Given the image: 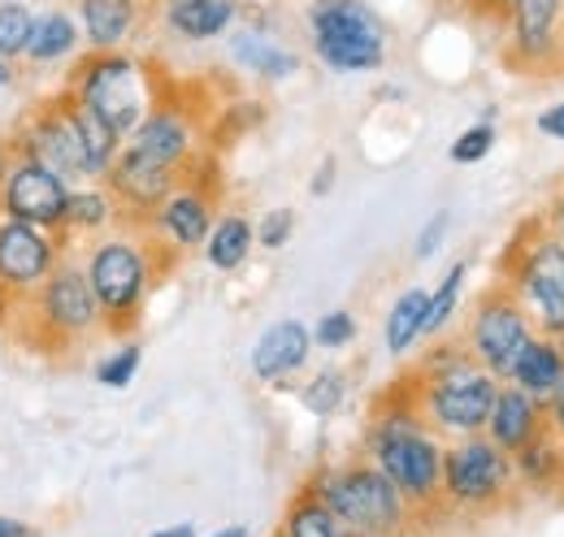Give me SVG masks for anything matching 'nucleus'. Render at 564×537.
<instances>
[{"mask_svg":"<svg viewBox=\"0 0 564 537\" xmlns=\"http://www.w3.org/2000/svg\"><path fill=\"white\" fill-rule=\"evenodd\" d=\"M87 53H118L135 40L143 22V0H74Z\"/></svg>","mask_w":564,"mask_h":537,"instance_id":"nucleus-18","label":"nucleus"},{"mask_svg":"<svg viewBox=\"0 0 564 537\" xmlns=\"http://www.w3.org/2000/svg\"><path fill=\"white\" fill-rule=\"evenodd\" d=\"M356 317L348 308H330V313H322L317 317V326H313V347H322V351H344V347H352L356 342Z\"/></svg>","mask_w":564,"mask_h":537,"instance_id":"nucleus-35","label":"nucleus"},{"mask_svg":"<svg viewBox=\"0 0 564 537\" xmlns=\"http://www.w3.org/2000/svg\"><path fill=\"white\" fill-rule=\"evenodd\" d=\"M140 364H143V347L135 338H118L91 369V377L105 386V391H127L135 377H140Z\"/></svg>","mask_w":564,"mask_h":537,"instance_id":"nucleus-31","label":"nucleus"},{"mask_svg":"<svg viewBox=\"0 0 564 537\" xmlns=\"http://www.w3.org/2000/svg\"><path fill=\"white\" fill-rule=\"evenodd\" d=\"M534 335H539V330H534L530 313L521 308V299H517L508 286H491V291L478 299L474 317H469L465 347H469V355H474L482 369H491L499 382H508L512 360L521 355V347Z\"/></svg>","mask_w":564,"mask_h":537,"instance_id":"nucleus-11","label":"nucleus"},{"mask_svg":"<svg viewBox=\"0 0 564 537\" xmlns=\"http://www.w3.org/2000/svg\"><path fill=\"white\" fill-rule=\"evenodd\" d=\"M512 265L530 268L534 277H543L547 286H556V291L564 295V243L552 234V230H539L530 243H517Z\"/></svg>","mask_w":564,"mask_h":537,"instance_id":"nucleus-29","label":"nucleus"},{"mask_svg":"<svg viewBox=\"0 0 564 537\" xmlns=\"http://www.w3.org/2000/svg\"><path fill=\"white\" fill-rule=\"evenodd\" d=\"M196 169H200V165H196ZM196 169L170 191V200L161 204V208L152 212V221L143 226V230H148L165 252H174V256L200 252L205 239H209L213 221H217V191L205 183V174H196Z\"/></svg>","mask_w":564,"mask_h":537,"instance_id":"nucleus-12","label":"nucleus"},{"mask_svg":"<svg viewBox=\"0 0 564 537\" xmlns=\"http://www.w3.org/2000/svg\"><path fill=\"white\" fill-rule=\"evenodd\" d=\"M13 152L26 156V161H40L48 165L53 174H62L70 187L78 183H96L91 178V165H87V152H83V139H78V127H74L70 113V96L57 91L53 100H40L13 131Z\"/></svg>","mask_w":564,"mask_h":537,"instance_id":"nucleus-10","label":"nucleus"},{"mask_svg":"<svg viewBox=\"0 0 564 537\" xmlns=\"http://www.w3.org/2000/svg\"><path fill=\"white\" fill-rule=\"evenodd\" d=\"M66 204H70V183L62 174H53L40 161L13 156L4 183H0V212L40 230H62L66 221Z\"/></svg>","mask_w":564,"mask_h":537,"instance_id":"nucleus-13","label":"nucleus"},{"mask_svg":"<svg viewBox=\"0 0 564 537\" xmlns=\"http://www.w3.org/2000/svg\"><path fill=\"white\" fill-rule=\"evenodd\" d=\"M22 313V338L35 342L40 351L53 347H78L87 338L105 335V313L100 299L87 282V268L78 256H62V265L44 277V286L18 304Z\"/></svg>","mask_w":564,"mask_h":537,"instance_id":"nucleus-6","label":"nucleus"},{"mask_svg":"<svg viewBox=\"0 0 564 537\" xmlns=\"http://www.w3.org/2000/svg\"><path fill=\"white\" fill-rule=\"evenodd\" d=\"M170 256L174 252H165L140 226H118V230L91 239V248L83 252V268L100 299L105 335L122 338L127 330L140 326L143 304H148L161 268H170Z\"/></svg>","mask_w":564,"mask_h":537,"instance_id":"nucleus-1","label":"nucleus"},{"mask_svg":"<svg viewBox=\"0 0 564 537\" xmlns=\"http://www.w3.org/2000/svg\"><path fill=\"white\" fill-rule=\"evenodd\" d=\"M564 377V342L552 335H534L525 347H521V355L512 360V373H508V382L512 386H521L525 395H534V399H552V391L561 386Z\"/></svg>","mask_w":564,"mask_h":537,"instance_id":"nucleus-24","label":"nucleus"},{"mask_svg":"<svg viewBox=\"0 0 564 537\" xmlns=\"http://www.w3.org/2000/svg\"><path fill=\"white\" fill-rule=\"evenodd\" d=\"M66 252H70V239L62 230H40V226H26L0 212V308L4 317H13L18 304L44 286V277L62 265Z\"/></svg>","mask_w":564,"mask_h":537,"instance_id":"nucleus-9","label":"nucleus"},{"mask_svg":"<svg viewBox=\"0 0 564 537\" xmlns=\"http://www.w3.org/2000/svg\"><path fill=\"white\" fill-rule=\"evenodd\" d=\"M78 48H83V26H78L74 9L48 4V9H35V26H31V44H26L22 66L53 69L78 57Z\"/></svg>","mask_w":564,"mask_h":537,"instance_id":"nucleus-21","label":"nucleus"},{"mask_svg":"<svg viewBox=\"0 0 564 537\" xmlns=\"http://www.w3.org/2000/svg\"><path fill=\"white\" fill-rule=\"evenodd\" d=\"M547 230L564 243V191L552 196V208H547Z\"/></svg>","mask_w":564,"mask_h":537,"instance_id":"nucleus-42","label":"nucleus"},{"mask_svg":"<svg viewBox=\"0 0 564 537\" xmlns=\"http://www.w3.org/2000/svg\"><path fill=\"white\" fill-rule=\"evenodd\" d=\"M226 40H230V62L243 66L248 74H257V78H265V83H286L300 69V57L274 40V31L235 26Z\"/></svg>","mask_w":564,"mask_h":537,"instance_id":"nucleus-22","label":"nucleus"},{"mask_svg":"<svg viewBox=\"0 0 564 537\" xmlns=\"http://www.w3.org/2000/svg\"><path fill=\"white\" fill-rule=\"evenodd\" d=\"M335 183H339V161H335V156H322V165L313 169V183H308V191L322 200V196H330V191H335Z\"/></svg>","mask_w":564,"mask_h":537,"instance_id":"nucleus-38","label":"nucleus"},{"mask_svg":"<svg viewBox=\"0 0 564 537\" xmlns=\"http://www.w3.org/2000/svg\"><path fill=\"white\" fill-rule=\"evenodd\" d=\"M447 226H452V217H447V212H434L422 230H417V243H413V256H417V261H430V256L443 248Z\"/></svg>","mask_w":564,"mask_h":537,"instance_id":"nucleus-37","label":"nucleus"},{"mask_svg":"<svg viewBox=\"0 0 564 537\" xmlns=\"http://www.w3.org/2000/svg\"><path fill=\"white\" fill-rule=\"evenodd\" d=\"M469 4H474L482 18H503V13L512 9V0H469Z\"/></svg>","mask_w":564,"mask_h":537,"instance_id":"nucleus-43","label":"nucleus"},{"mask_svg":"<svg viewBox=\"0 0 564 537\" xmlns=\"http://www.w3.org/2000/svg\"><path fill=\"white\" fill-rule=\"evenodd\" d=\"M0 537H31V529L22 520H13V516H0Z\"/></svg>","mask_w":564,"mask_h":537,"instance_id":"nucleus-44","label":"nucleus"},{"mask_svg":"<svg viewBox=\"0 0 564 537\" xmlns=\"http://www.w3.org/2000/svg\"><path fill=\"white\" fill-rule=\"evenodd\" d=\"M308 355H313V330H308L304 321H295V317H282V321L265 326V330L257 335L248 364H252V377H257V382L282 386L286 377L304 373Z\"/></svg>","mask_w":564,"mask_h":537,"instance_id":"nucleus-17","label":"nucleus"},{"mask_svg":"<svg viewBox=\"0 0 564 537\" xmlns=\"http://www.w3.org/2000/svg\"><path fill=\"white\" fill-rule=\"evenodd\" d=\"M295 234V208H270L261 221H257V248L265 252H282Z\"/></svg>","mask_w":564,"mask_h":537,"instance_id":"nucleus-36","label":"nucleus"},{"mask_svg":"<svg viewBox=\"0 0 564 537\" xmlns=\"http://www.w3.org/2000/svg\"><path fill=\"white\" fill-rule=\"evenodd\" d=\"M348 399V373L344 369H317L304 386H300V403L308 416H335Z\"/></svg>","mask_w":564,"mask_h":537,"instance_id":"nucleus-32","label":"nucleus"},{"mask_svg":"<svg viewBox=\"0 0 564 537\" xmlns=\"http://www.w3.org/2000/svg\"><path fill=\"white\" fill-rule=\"evenodd\" d=\"M22 62H9V57H0V91H13L18 83H22Z\"/></svg>","mask_w":564,"mask_h":537,"instance_id":"nucleus-41","label":"nucleus"},{"mask_svg":"<svg viewBox=\"0 0 564 537\" xmlns=\"http://www.w3.org/2000/svg\"><path fill=\"white\" fill-rule=\"evenodd\" d=\"M66 91H70L74 100H83L91 113H100L122 139L161 105L156 69L148 66L143 57H135L131 48L83 53L74 62L70 78H66Z\"/></svg>","mask_w":564,"mask_h":537,"instance_id":"nucleus-4","label":"nucleus"},{"mask_svg":"<svg viewBox=\"0 0 564 537\" xmlns=\"http://www.w3.org/2000/svg\"><path fill=\"white\" fill-rule=\"evenodd\" d=\"M543 407H547V425L564 438V377H561V386L552 391V399L543 403Z\"/></svg>","mask_w":564,"mask_h":537,"instance_id":"nucleus-40","label":"nucleus"},{"mask_svg":"<svg viewBox=\"0 0 564 537\" xmlns=\"http://www.w3.org/2000/svg\"><path fill=\"white\" fill-rule=\"evenodd\" d=\"M148 537H196V529L192 525H170V529H156V534Z\"/></svg>","mask_w":564,"mask_h":537,"instance_id":"nucleus-46","label":"nucleus"},{"mask_svg":"<svg viewBox=\"0 0 564 537\" xmlns=\"http://www.w3.org/2000/svg\"><path fill=\"white\" fill-rule=\"evenodd\" d=\"M425 308H430V291L425 286H409L395 295L387 326H382V342L391 355H409L425 338Z\"/></svg>","mask_w":564,"mask_h":537,"instance_id":"nucleus-27","label":"nucleus"},{"mask_svg":"<svg viewBox=\"0 0 564 537\" xmlns=\"http://www.w3.org/2000/svg\"><path fill=\"white\" fill-rule=\"evenodd\" d=\"M13 156H18V152H13V143H9V139H0V183H4L9 165H13Z\"/></svg>","mask_w":564,"mask_h":537,"instance_id":"nucleus-45","label":"nucleus"},{"mask_svg":"<svg viewBox=\"0 0 564 537\" xmlns=\"http://www.w3.org/2000/svg\"><path fill=\"white\" fill-rule=\"evenodd\" d=\"M243 0H165L161 26L183 44H213L239 26Z\"/></svg>","mask_w":564,"mask_h":537,"instance_id":"nucleus-19","label":"nucleus"},{"mask_svg":"<svg viewBox=\"0 0 564 537\" xmlns=\"http://www.w3.org/2000/svg\"><path fill=\"white\" fill-rule=\"evenodd\" d=\"M252 248H257V226L243 212H217L200 252H205L209 268H217V273H239L248 265Z\"/></svg>","mask_w":564,"mask_h":537,"instance_id":"nucleus-25","label":"nucleus"},{"mask_svg":"<svg viewBox=\"0 0 564 537\" xmlns=\"http://www.w3.org/2000/svg\"><path fill=\"white\" fill-rule=\"evenodd\" d=\"M547 425V407L543 399H534V395H525L521 386H512V382H503L499 386V395H495V407L491 416H487V438H491L499 451H521L539 429Z\"/></svg>","mask_w":564,"mask_h":537,"instance_id":"nucleus-20","label":"nucleus"},{"mask_svg":"<svg viewBox=\"0 0 564 537\" xmlns=\"http://www.w3.org/2000/svg\"><path fill=\"white\" fill-rule=\"evenodd\" d=\"M31 26H35V9L26 0H0V57L22 62L31 44Z\"/></svg>","mask_w":564,"mask_h":537,"instance_id":"nucleus-33","label":"nucleus"},{"mask_svg":"<svg viewBox=\"0 0 564 537\" xmlns=\"http://www.w3.org/2000/svg\"><path fill=\"white\" fill-rule=\"evenodd\" d=\"M534 127H539V134H547V139H561V143H564V100L547 105V109L534 118Z\"/></svg>","mask_w":564,"mask_h":537,"instance_id":"nucleus-39","label":"nucleus"},{"mask_svg":"<svg viewBox=\"0 0 564 537\" xmlns=\"http://www.w3.org/2000/svg\"><path fill=\"white\" fill-rule=\"evenodd\" d=\"M495 122H474V127H465V131L452 139V147H447V156H452V165H478V161H487L495 152Z\"/></svg>","mask_w":564,"mask_h":537,"instance_id":"nucleus-34","label":"nucleus"},{"mask_svg":"<svg viewBox=\"0 0 564 537\" xmlns=\"http://www.w3.org/2000/svg\"><path fill=\"white\" fill-rule=\"evenodd\" d=\"M308 490L344 520V529L352 537H400L413 520L409 498L373 460L317 469L308 476Z\"/></svg>","mask_w":564,"mask_h":537,"instance_id":"nucleus-5","label":"nucleus"},{"mask_svg":"<svg viewBox=\"0 0 564 537\" xmlns=\"http://www.w3.org/2000/svg\"><path fill=\"white\" fill-rule=\"evenodd\" d=\"M365 460L391 476L413 512L443 503V438L425 425L417 403L382 407L365 429Z\"/></svg>","mask_w":564,"mask_h":537,"instance_id":"nucleus-3","label":"nucleus"},{"mask_svg":"<svg viewBox=\"0 0 564 537\" xmlns=\"http://www.w3.org/2000/svg\"><path fill=\"white\" fill-rule=\"evenodd\" d=\"M209 537H248V529H243V525H226V529H217V534H209Z\"/></svg>","mask_w":564,"mask_h":537,"instance_id":"nucleus-47","label":"nucleus"},{"mask_svg":"<svg viewBox=\"0 0 564 537\" xmlns=\"http://www.w3.org/2000/svg\"><path fill=\"white\" fill-rule=\"evenodd\" d=\"M512 469H517V481L530 485V490H552L564 481V438L543 425L521 451H512Z\"/></svg>","mask_w":564,"mask_h":537,"instance_id":"nucleus-26","label":"nucleus"},{"mask_svg":"<svg viewBox=\"0 0 564 537\" xmlns=\"http://www.w3.org/2000/svg\"><path fill=\"white\" fill-rule=\"evenodd\" d=\"M465 277H469V261H456V265L443 273V282L430 291L425 338H443V330L456 321V313H460V295H465Z\"/></svg>","mask_w":564,"mask_h":537,"instance_id":"nucleus-30","label":"nucleus"},{"mask_svg":"<svg viewBox=\"0 0 564 537\" xmlns=\"http://www.w3.org/2000/svg\"><path fill=\"white\" fill-rule=\"evenodd\" d=\"M183 178H187L183 169L156 165V161H148V156L131 152V147L122 143L113 169L105 174V187H109V191L118 196V204H122V221L143 230V226L152 221V212L170 200V191H174Z\"/></svg>","mask_w":564,"mask_h":537,"instance_id":"nucleus-15","label":"nucleus"},{"mask_svg":"<svg viewBox=\"0 0 564 537\" xmlns=\"http://www.w3.org/2000/svg\"><path fill=\"white\" fill-rule=\"evenodd\" d=\"M508 62L521 69L556 66L564 53V0H512L503 13Z\"/></svg>","mask_w":564,"mask_h":537,"instance_id":"nucleus-16","label":"nucleus"},{"mask_svg":"<svg viewBox=\"0 0 564 537\" xmlns=\"http://www.w3.org/2000/svg\"><path fill=\"white\" fill-rule=\"evenodd\" d=\"M308 48L330 74H373L387 66L391 31L369 0H313Z\"/></svg>","mask_w":564,"mask_h":537,"instance_id":"nucleus-7","label":"nucleus"},{"mask_svg":"<svg viewBox=\"0 0 564 537\" xmlns=\"http://www.w3.org/2000/svg\"><path fill=\"white\" fill-rule=\"evenodd\" d=\"M499 386L503 382L469 355L465 342H438L417 364L413 403L438 438H465L487 429Z\"/></svg>","mask_w":564,"mask_h":537,"instance_id":"nucleus-2","label":"nucleus"},{"mask_svg":"<svg viewBox=\"0 0 564 537\" xmlns=\"http://www.w3.org/2000/svg\"><path fill=\"white\" fill-rule=\"evenodd\" d=\"M127 147L148 156V161H156V165L192 174L200 165V122H196V113L187 105L161 100L140 127L127 134Z\"/></svg>","mask_w":564,"mask_h":537,"instance_id":"nucleus-14","label":"nucleus"},{"mask_svg":"<svg viewBox=\"0 0 564 537\" xmlns=\"http://www.w3.org/2000/svg\"><path fill=\"white\" fill-rule=\"evenodd\" d=\"M279 537H352L344 529V520L304 485L295 498H291V507H286V516H282V529Z\"/></svg>","mask_w":564,"mask_h":537,"instance_id":"nucleus-28","label":"nucleus"},{"mask_svg":"<svg viewBox=\"0 0 564 537\" xmlns=\"http://www.w3.org/2000/svg\"><path fill=\"white\" fill-rule=\"evenodd\" d=\"M127 226L122 221V204L105 183H78L70 187V204H66V221L62 234L66 239H100L109 230Z\"/></svg>","mask_w":564,"mask_h":537,"instance_id":"nucleus-23","label":"nucleus"},{"mask_svg":"<svg viewBox=\"0 0 564 537\" xmlns=\"http://www.w3.org/2000/svg\"><path fill=\"white\" fill-rule=\"evenodd\" d=\"M512 456L487 434H465L443 447V503L456 512H495L512 494Z\"/></svg>","mask_w":564,"mask_h":537,"instance_id":"nucleus-8","label":"nucleus"}]
</instances>
